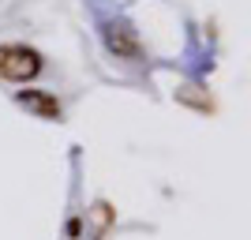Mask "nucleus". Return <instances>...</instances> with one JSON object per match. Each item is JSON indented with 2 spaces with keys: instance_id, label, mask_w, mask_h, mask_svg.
<instances>
[{
  "instance_id": "7ed1b4c3",
  "label": "nucleus",
  "mask_w": 251,
  "mask_h": 240,
  "mask_svg": "<svg viewBox=\"0 0 251 240\" xmlns=\"http://www.w3.org/2000/svg\"><path fill=\"white\" fill-rule=\"evenodd\" d=\"M109 49L116 56H139V42L131 38L127 27H109Z\"/></svg>"
},
{
  "instance_id": "f257e3e1",
  "label": "nucleus",
  "mask_w": 251,
  "mask_h": 240,
  "mask_svg": "<svg viewBox=\"0 0 251 240\" xmlns=\"http://www.w3.org/2000/svg\"><path fill=\"white\" fill-rule=\"evenodd\" d=\"M42 72V56L26 45H0V79L11 83H26Z\"/></svg>"
},
{
  "instance_id": "f03ea898",
  "label": "nucleus",
  "mask_w": 251,
  "mask_h": 240,
  "mask_svg": "<svg viewBox=\"0 0 251 240\" xmlns=\"http://www.w3.org/2000/svg\"><path fill=\"white\" fill-rule=\"evenodd\" d=\"M19 105H26L30 113H38L42 120H60V102L45 90H23L19 94Z\"/></svg>"
}]
</instances>
